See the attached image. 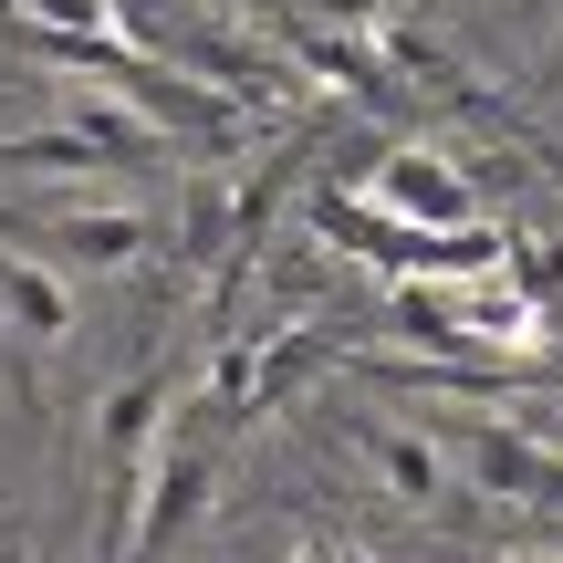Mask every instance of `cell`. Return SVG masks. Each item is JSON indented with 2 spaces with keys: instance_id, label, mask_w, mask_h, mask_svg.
Wrapping results in <instances>:
<instances>
[{
  "instance_id": "obj_1",
  "label": "cell",
  "mask_w": 563,
  "mask_h": 563,
  "mask_svg": "<svg viewBox=\"0 0 563 563\" xmlns=\"http://www.w3.org/2000/svg\"><path fill=\"white\" fill-rule=\"evenodd\" d=\"M386 188H397V199H418L428 220H449V209H460V199H449V178H439V167H397Z\"/></svg>"
}]
</instances>
